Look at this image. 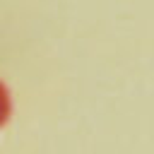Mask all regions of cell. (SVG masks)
<instances>
[{"mask_svg":"<svg viewBox=\"0 0 154 154\" xmlns=\"http://www.w3.org/2000/svg\"><path fill=\"white\" fill-rule=\"evenodd\" d=\"M7 113H10V99H7V91H5V87L0 84V125L7 120Z\"/></svg>","mask_w":154,"mask_h":154,"instance_id":"6da1fadb","label":"cell"}]
</instances>
